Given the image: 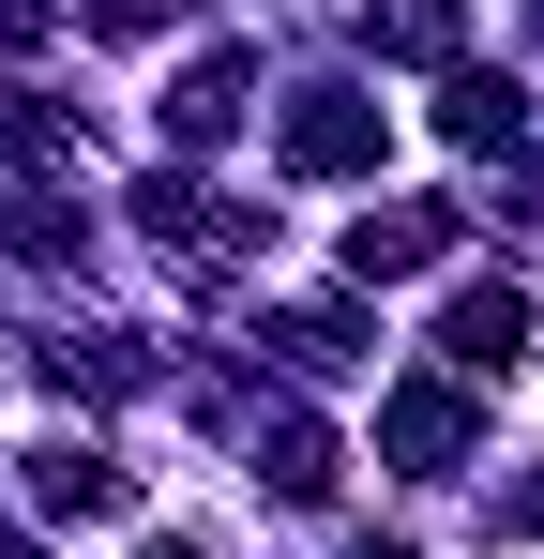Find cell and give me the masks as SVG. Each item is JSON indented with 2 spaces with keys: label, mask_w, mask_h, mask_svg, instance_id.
<instances>
[{
  "label": "cell",
  "mask_w": 544,
  "mask_h": 559,
  "mask_svg": "<svg viewBox=\"0 0 544 559\" xmlns=\"http://www.w3.org/2000/svg\"><path fill=\"white\" fill-rule=\"evenodd\" d=\"M515 348H530V302H515V287H469V302H453V364L515 378Z\"/></svg>",
  "instance_id": "obj_1"
},
{
  "label": "cell",
  "mask_w": 544,
  "mask_h": 559,
  "mask_svg": "<svg viewBox=\"0 0 544 559\" xmlns=\"http://www.w3.org/2000/svg\"><path fill=\"white\" fill-rule=\"evenodd\" d=\"M0 559H31V545H0Z\"/></svg>",
  "instance_id": "obj_2"
}]
</instances>
